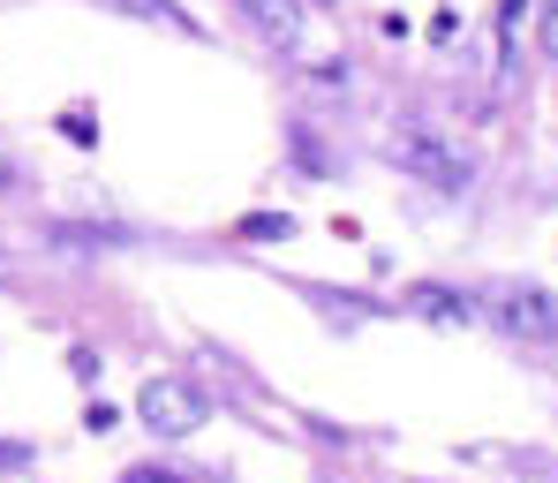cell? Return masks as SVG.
I'll list each match as a JSON object with an SVG mask.
<instances>
[{"label": "cell", "mask_w": 558, "mask_h": 483, "mask_svg": "<svg viewBox=\"0 0 558 483\" xmlns=\"http://www.w3.org/2000/svg\"><path fill=\"white\" fill-rule=\"evenodd\" d=\"M136 423L159 431V438H189V431L211 423V400L189 386V378H144L136 386Z\"/></svg>", "instance_id": "2"}, {"label": "cell", "mask_w": 558, "mask_h": 483, "mask_svg": "<svg viewBox=\"0 0 558 483\" xmlns=\"http://www.w3.org/2000/svg\"><path fill=\"white\" fill-rule=\"evenodd\" d=\"M385 159H392V167H408L415 182L446 190V196L475 190V159H468L438 121H392V129H385Z\"/></svg>", "instance_id": "1"}, {"label": "cell", "mask_w": 558, "mask_h": 483, "mask_svg": "<svg viewBox=\"0 0 558 483\" xmlns=\"http://www.w3.org/2000/svg\"><path fill=\"white\" fill-rule=\"evenodd\" d=\"M106 8H121V15H144V23H159V31H174V38H204V23L182 15L174 0H106Z\"/></svg>", "instance_id": "5"}, {"label": "cell", "mask_w": 558, "mask_h": 483, "mask_svg": "<svg viewBox=\"0 0 558 483\" xmlns=\"http://www.w3.org/2000/svg\"><path fill=\"white\" fill-rule=\"evenodd\" d=\"M536 38H544V53L558 61V0H544V15H536Z\"/></svg>", "instance_id": "8"}, {"label": "cell", "mask_w": 558, "mask_h": 483, "mask_svg": "<svg viewBox=\"0 0 558 483\" xmlns=\"http://www.w3.org/2000/svg\"><path fill=\"white\" fill-rule=\"evenodd\" d=\"M121 483H196V476H167V469H129Z\"/></svg>", "instance_id": "10"}, {"label": "cell", "mask_w": 558, "mask_h": 483, "mask_svg": "<svg viewBox=\"0 0 558 483\" xmlns=\"http://www.w3.org/2000/svg\"><path fill=\"white\" fill-rule=\"evenodd\" d=\"M415 310L438 317V325H461V317H468V302H461V294H446V288H415Z\"/></svg>", "instance_id": "6"}, {"label": "cell", "mask_w": 558, "mask_h": 483, "mask_svg": "<svg viewBox=\"0 0 558 483\" xmlns=\"http://www.w3.org/2000/svg\"><path fill=\"white\" fill-rule=\"evenodd\" d=\"M31 461V446H15V438H0V469H23Z\"/></svg>", "instance_id": "11"}, {"label": "cell", "mask_w": 558, "mask_h": 483, "mask_svg": "<svg viewBox=\"0 0 558 483\" xmlns=\"http://www.w3.org/2000/svg\"><path fill=\"white\" fill-rule=\"evenodd\" d=\"M61 136H76V144H98V121H92V113H69V121H61Z\"/></svg>", "instance_id": "9"}, {"label": "cell", "mask_w": 558, "mask_h": 483, "mask_svg": "<svg viewBox=\"0 0 558 483\" xmlns=\"http://www.w3.org/2000/svg\"><path fill=\"white\" fill-rule=\"evenodd\" d=\"M483 317L513 340H558V294L551 288H529V280H506V288L483 294Z\"/></svg>", "instance_id": "3"}, {"label": "cell", "mask_w": 558, "mask_h": 483, "mask_svg": "<svg viewBox=\"0 0 558 483\" xmlns=\"http://www.w3.org/2000/svg\"><path fill=\"white\" fill-rule=\"evenodd\" d=\"M279 234H294V219H287V212H265V219H250V242H279Z\"/></svg>", "instance_id": "7"}, {"label": "cell", "mask_w": 558, "mask_h": 483, "mask_svg": "<svg viewBox=\"0 0 558 483\" xmlns=\"http://www.w3.org/2000/svg\"><path fill=\"white\" fill-rule=\"evenodd\" d=\"M242 8V23L257 31V46H272V53H302V38H310V8L302 0H234Z\"/></svg>", "instance_id": "4"}, {"label": "cell", "mask_w": 558, "mask_h": 483, "mask_svg": "<svg viewBox=\"0 0 558 483\" xmlns=\"http://www.w3.org/2000/svg\"><path fill=\"white\" fill-rule=\"evenodd\" d=\"M8 182H15V152L0 144V190H8Z\"/></svg>", "instance_id": "12"}]
</instances>
